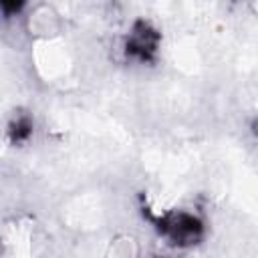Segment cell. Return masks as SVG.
I'll list each match as a JSON object with an SVG mask.
<instances>
[{"mask_svg": "<svg viewBox=\"0 0 258 258\" xmlns=\"http://www.w3.org/2000/svg\"><path fill=\"white\" fill-rule=\"evenodd\" d=\"M161 258H165V256H161Z\"/></svg>", "mask_w": 258, "mask_h": 258, "instance_id": "obj_4", "label": "cell"}, {"mask_svg": "<svg viewBox=\"0 0 258 258\" xmlns=\"http://www.w3.org/2000/svg\"><path fill=\"white\" fill-rule=\"evenodd\" d=\"M10 133H12L14 139H18V141L26 139V137L32 133V123H30V119H28V117H20V119H16L14 129H10Z\"/></svg>", "mask_w": 258, "mask_h": 258, "instance_id": "obj_3", "label": "cell"}, {"mask_svg": "<svg viewBox=\"0 0 258 258\" xmlns=\"http://www.w3.org/2000/svg\"><path fill=\"white\" fill-rule=\"evenodd\" d=\"M157 44H159V32L149 22L137 20L125 38L123 52L127 58L135 62H149L157 52Z\"/></svg>", "mask_w": 258, "mask_h": 258, "instance_id": "obj_2", "label": "cell"}, {"mask_svg": "<svg viewBox=\"0 0 258 258\" xmlns=\"http://www.w3.org/2000/svg\"><path fill=\"white\" fill-rule=\"evenodd\" d=\"M155 228L175 246H194L204 236L202 218L187 210H175L161 216Z\"/></svg>", "mask_w": 258, "mask_h": 258, "instance_id": "obj_1", "label": "cell"}]
</instances>
